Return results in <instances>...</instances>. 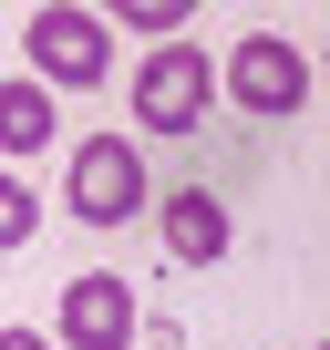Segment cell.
<instances>
[{"instance_id": "6", "label": "cell", "mask_w": 330, "mask_h": 350, "mask_svg": "<svg viewBox=\"0 0 330 350\" xmlns=\"http://www.w3.org/2000/svg\"><path fill=\"white\" fill-rule=\"evenodd\" d=\"M165 258L176 268H217L227 258V196L217 186H176L165 196Z\"/></svg>"}, {"instance_id": "2", "label": "cell", "mask_w": 330, "mask_h": 350, "mask_svg": "<svg viewBox=\"0 0 330 350\" xmlns=\"http://www.w3.org/2000/svg\"><path fill=\"white\" fill-rule=\"evenodd\" d=\"M124 93H134V124H144V134H196L207 103H217V62H207L196 42H165V52L134 62Z\"/></svg>"}, {"instance_id": "5", "label": "cell", "mask_w": 330, "mask_h": 350, "mask_svg": "<svg viewBox=\"0 0 330 350\" xmlns=\"http://www.w3.org/2000/svg\"><path fill=\"white\" fill-rule=\"evenodd\" d=\"M62 350H134V288L114 268H83L62 288Z\"/></svg>"}, {"instance_id": "3", "label": "cell", "mask_w": 330, "mask_h": 350, "mask_svg": "<svg viewBox=\"0 0 330 350\" xmlns=\"http://www.w3.org/2000/svg\"><path fill=\"white\" fill-rule=\"evenodd\" d=\"M62 206L83 227H134L144 217V154H134V134H83V154L62 165Z\"/></svg>"}, {"instance_id": "8", "label": "cell", "mask_w": 330, "mask_h": 350, "mask_svg": "<svg viewBox=\"0 0 330 350\" xmlns=\"http://www.w3.org/2000/svg\"><path fill=\"white\" fill-rule=\"evenodd\" d=\"M114 21H124V31H144V42L165 52V42H186V0H114Z\"/></svg>"}, {"instance_id": "9", "label": "cell", "mask_w": 330, "mask_h": 350, "mask_svg": "<svg viewBox=\"0 0 330 350\" xmlns=\"http://www.w3.org/2000/svg\"><path fill=\"white\" fill-rule=\"evenodd\" d=\"M31 227H42V196L0 165V247H31Z\"/></svg>"}, {"instance_id": "4", "label": "cell", "mask_w": 330, "mask_h": 350, "mask_svg": "<svg viewBox=\"0 0 330 350\" xmlns=\"http://www.w3.org/2000/svg\"><path fill=\"white\" fill-rule=\"evenodd\" d=\"M217 93H227L238 113H258V124H289V113L309 103V52H299V42H279V31H248V42L227 52Z\"/></svg>"}, {"instance_id": "1", "label": "cell", "mask_w": 330, "mask_h": 350, "mask_svg": "<svg viewBox=\"0 0 330 350\" xmlns=\"http://www.w3.org/2000/svg\"><path fill=\"white\" fill-rule=\"evenodd\" d=\"M21 52H31V83L42 93H93L114 72V21L83 11V0H42L21 21Z\"/></svg>"}, {"instance_id": "11", "label": "cell", "mask_w": 330, "mask_h": 350, "mask_svg": "<svg viewBox=\"0 0 330 350\" xmlns=\"http://www.w3.org/2000/svg\"><path fill=\"white\" fill-rule=\"evenodd\" d=\"M320 350H330V340H320Z\"/></svg>"}, {"instance_id": "10", "label": "cell", "mask_w": 330, "mask_h": 350, "mask_svg": "<svg viewBox=\"0 0 330 350\" xmlns=\"http://www.w3.org/2000/svg\"><path fill=\"white\" fill-rule=\"evenodd\" d=\"M0 350H52V340L42 329H0Z\"/></svg>"}, {"instance_id": "7", "label": "cell", "mask_w": 330, "mask_h": 350, "mask_svg": "<svg viewBox=\"0 0 330 350\" xmlns=\"http://www.w3.org/2000/svg\"><path fill=\"white\" fill-rule=\"evenodd\" d=\"M62 134V113H52V93L21 72V83H0V154H42Z\"/></svg>"}]
</instances>
